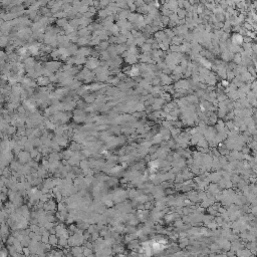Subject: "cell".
<instances>
[{
    "label": "cell",
    "instance_id": "cell-1",
    "mask_svg": "<svg viewBox=\"0 0 257 257\" xmlns=\"http://www.w3.org/2000/svg\"><path fill=\"white\" fill-rule=\"evenodd\" d=\"M8 40H9L8 36H6V35H2V36L0 37V47L7 46L8 45Z\"/></svg>",
    "mask_w": 257,
    "mask_h": 257
},
{
    "label": "cell",
    "instance_id": "cell-3",
    "mask_svg": "<svg viewBox=\"0 0 257 257\" xmlns=\"http://www.w3.org/2000/svg\"><path fill=\"white\" fill-rule=\"evenodd\" d=\"M232 39H233V42H235V43H241L242 42V36L241 35H238V34H235L234 36L232 37Z\"/></svg>",
    "mask_w": 257,
    "mask_h": 257
},
{
    "label": "cell",
    "instance_id": "cell-4",
    "mask_svg": "<svg viewBox=\"0 0 257 257\" xmlns=\"http://www.w3.org/2000/svg\"><path fill=\"white\" fill-rule=\"evenodd\" d=\"M38 83H40V84H45V83H47L48 82H47L46 78H43V77H42V78H39V79H38Z\"/></svg>",
    "mask_w": 257,
    "mask_h": 257
},
{
    "label": "cell",
    "instance_id": "cell-6",
    "mask_svg": "<svg viewBox=\"0 0 257 257\" xmlns=\"http://www.w3.org/2000/svg\"><path fill=\"white\" fill-rule=\"evenodd\" d=\"M3 102H5V98L2 93H0V103H3Z\"/></svg>",
    "mask_w": 257,
    "mask_h": 257
},
{
    "label": "cell",
    "instance_id": "cell-2",
    "mask_svg": "<svg viewBox=\"0 0 257 257\" xmlns=\"http://www.w3.org/2000/svg\"><path fill=\"white\" fill-rule=\"evenodd\" d=\"M15 131H16V128L14 127V126H8V128H6V131L4 132L6 135H13L14 133H15Z\"/></svg>",
    "mask_w": 257,
    "mask_h": 257
},
{
    "label": "cell",
    "instance_id": "cell-5",
    "mask_svg": "<svg viewBox=\"0 0 257 257\" xmlns=\"http://www.w3.org/2000/svg\"><path fill=\"white\" fill-rule=\"evenodd\" d=\"M18 112H19V113H20V114H23V113H24V112H25V111H24L23 106H18Z\"/></svg>",
    "mask_w": 257,
    "mask_h": 257
}]
</instances>
